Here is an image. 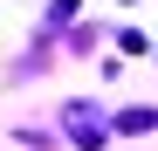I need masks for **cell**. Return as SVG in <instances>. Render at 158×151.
<instances>
[{"mask_svg":"<svg viewBox=\"0 0 158 151\" xmlns=\"http://www.w3.org/2000/svg\"><path fill=\"white\" fill-rule=\"evenodd\" d=\"M76 7H83V0H48V21L62 28V21H76Z\"/></svg>","mask_w":158,"mask_h":151,"instance_id":"3957f363","label":"cell"},{"mask_svg":"<svg viewBox=\"0 0 158 151\" xmlns=\"http://www.w3.org/2000/svg\"><path fill=\"white\" fill-rule=\"evenodd\" d=\"M69 131L83 137V144H103V117H89L83 103H76V110H69Z\"/></svg>","mask_w":158,"mask_h":151,"instance_id":"6da1fadb","label":"cell"},{"mask_svg":"<svg viewBox=\"0 0 158 151\" xmlns=\"http://www.w3.org/2000/svg\"><path fill=\"white\" fill-rule=\"evenodd\" d=\"M151 124H158V110H124V117H117V131L138 137V131H151Z\"/></svg>","mask_w":158,"mask_h":151,"instance_id":"7a4b0ae2","label":"cell"}]
</instances>
